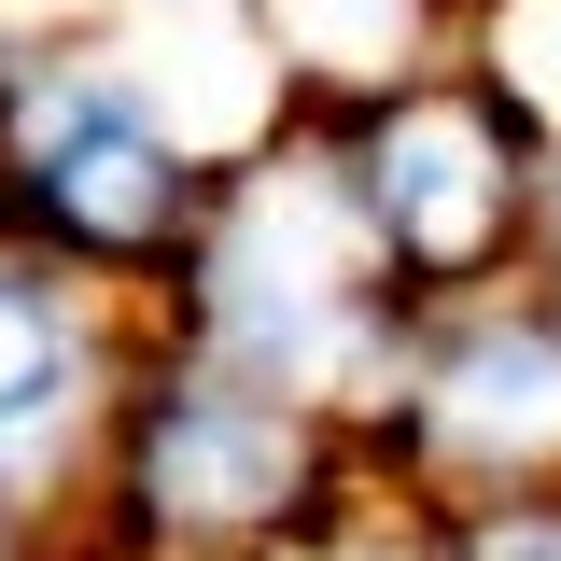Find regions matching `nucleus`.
Segmentation results:
<instances>
[{"label":"nucleus","mask_w":561,"mask_h":561,"mask_svg":"<svg viewBox=\"0 0 561 561\" xmlns=\"http://www.w3.org/2000/svg\"><path fill=\"white\" fill-rule=\"evenodd\" d=\"M28 183H43V210L70 239L140 253L183 210V127L113 70H57V84H28Z\"/></svg>","instance_id":"f257e3e1"},{"label":"nucleus","mask_w":561,"mask_h":561,"mask_svg":"<svg viewBox=\"0 0 561 561\" xmlns=\"http://www.w3.org/2000/svg\"><path fill=\"white\" fill-rule=\"evenodd\" d=\"M505 197H519V169H505L491 113H463V99H408L365 140V239L408 267H478L505 239Z\"/></svg>","instance_id":"f03ea898"},{"label":"nucleus","mask_w":561,"mask_h":561,"mask_svg":"<svg viewBox=\"0 0 561 561\" xmlns=\"http://www.w3.org/2000/svg\"><path fill=\"white\" fill-rule=\"evenodd\" d=\"M309 478V435L267 408V393H183V408H154L140 435V491L169 505V519H280Z\"/></svg>","instance_id":"7ed1b4c3"},{"label":"nucleus","mask_w":561,"mask_h":561,"mask_svg":"<svg viewBox=\"0 0 561 561\" xmlns=\"http://www.w3.org/2000/svg\"><path fill=\"white\" fill-rule=\"evenodd\" d=\"M435 435L449 449H491V463H534L561 449V337L548 323H491L435 365Z\"/></svg>","instance_id":"20e7f679"},{"label":"nucleus","mask_w":561,"mask_h":561,"mask_svg":"<svg viewBox=\"0 0 561 561\" xmlns=\"http://www.w3.org/2000/svg\"><path fill=\"white\" fill-rule=\"evenodd\" d=\"M70 393H84V337H70V309H57L28 267H0V449H28L43 421H70Z\"/></svg>","instance_id":"39448f33"},{"label":"nucleus","mask_w":561,"mask_h":561,"mask_svg":"<svg viewBox=\"0 0 561 561\" xmlns=\"http://www.w3.org/2000/svg\"><path fill=\"white\" fill-rule=\"evenodd\" d=\"M280 28H295L309 57H365V43L408 28V0H280Z\"/></svg>","instance_id":"423d86ee"},{"label":"nucleus","mask_w":561,"mask_h":561,"mask_svg":"<svg viewBox=\"0 0 561 561\" xmlns=\"http://www.w3.org/2000/svg\"><path fill=\"white\" fill-rule=\"evenodd\" d=\"M463 561H561V519H491Z\"/></svg>","instance_id":"0eeeda50"}]
</instances>
